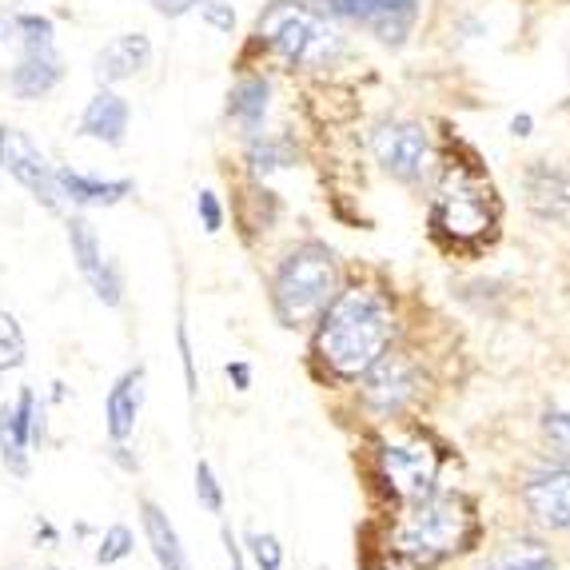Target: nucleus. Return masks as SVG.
Instances as JSON below:
<instances>
[{
	"mask_svg": "<svg viewBox=\"0 0 570 570\" xmlns=\"http://www.w3.org/2000/svg\"><path fill=\"white\" fill-rule=\"evenodd\" d=\"M200 4H204V20H208V24H216L219 32H232L236 12H232L228 0H200Z\"/></svg>",
	"mask_w": 570,
	"mask_h": 570,
	"instance_id": "obj_29",
	"label": "nucleus"
},
{
	"mask_svg": "<svg viewBox=\"0 0 570 570\" xmlns=\"http://www.w3.org/2000/svg\"><path fill=\"white\" fill-rule=\"evenodd\" d=\"M542 431L551 439V448H559L562 455H570V411H547Z\"/></svg>",
	"mask_w": 570,
	"mask_h": 570,
	"instance_id": "obj_27",
	"label": "nucleus"
},
{
	"mask_svg": "<svg viewBox=\"0 0 570 570\" xmlns=\"http://www.w3.org/2000/svg\"><path fill=\"white\" fill-rule=\"evenodd\" d=\"M475 534V514L463 494H428L395 527V551L419 570L439 567L451 554L466 551Z\"/></svg>",
	"mask_w": 570,
	"mask_h": 570,
	"instance_id": "obj_2",
	"label": "nucleus"
},
{
	"mask_svg": "<svg viewBox=\"0 0 570 570\" xmlns=\"http://www.w3.org/2000/svg\"><path fill=\"white\" fill-rule=\"evenodd\" d=\"M371 153L383 164V171H391L395 180H407V184L423 180L431 168V140H428V132L411 120H395V124L375 128Z\"/></svg>",
	"mask_w": 570,
	"mask_h": 570,
	"instance_id": "obj_7",
	"label": "nucleus"
},
{
	"mask_svg": "<svg viewBox=\"0 0 570 570\" xmlns=\"http://www.w3.org/2000/svg\"><path fill=\"white\" fill-rule=\"evenodd\" d=\"M435 228L443 236H451L455 244H471L491 228V208H487V196L466 180H448L443 191L435 196Z\"/></svg>",
	"mask_w": 570,
	"mask_h": 570,
	"instance_id": "obj_8",
	"label": "nucleus"
},
{
	"mask_svg": "<svg viewBox=\"0 0 570 570\" xmlns=\"http://www.w3.org/2000/svg\"><path fill=\"white\" fill-rule=\"evenodd\" d=\"M200 4V0H153V9L160 12V17H184V12H191Z\"/></svg>",
	"mask_w": 570,
	"mask_h": 570,
	"instance_id": "obj_31",
	"label": "nucleus"
},
{
	"mask_svg": "<svg viewBox=\"0 0 570 570\" xmlns=\"http://www.w3.org/2000/svg\"><path fill=\"white\" fill-rule=\"evenodd\" d=\"M259 37L295 68H327L343 52L340 32L320 12H312L307 4H295V0H276L259 17Z\"/></svg>",
	"mask_w": 570,
	"mask_h": 570,
	"instance_id": "obj_4",
	"label": "nucleus"
},
{
	"mask_svg": "<svg viewBox=\"0 0 570 570\" xmlns=\"http://www.w3.org/2000/svg\"><path fill=\"white\" fill-rule=\"evenodd\" d=\"M132 554V531L128 527H108L105 531V539H100V547H96V562L100 567H108V562H120V559H128Z\"/></svg>",
	"mask_w": 570,
	"mask_h": 570,
	"instance_id": "obj_24",
	"label": "nucleus"
},
{
	"mask_svg": "<svg viewBox=\"0 0 570 570\" xmlns=\"http://www.w3.org/2000/svg\"><path fill=\"white\" fill-rule=\"evenodd\" d=\"M267 96H272V85L264 77H244L228 96V116L244 128L247 136H256L267 120Z\"/></svg>",
	"mask_w": 570,
	"mask_h": 570,
	"instance_id": "obj_19",
	"label": "nucleus"
},
{
	"mask_svg": "<svg viewBox=\"0 0 570 570\" xmlns=\"http://www.w3.org/2000/svg\"><path fill=\"white\" fill-rule=\"evenodd\" d=\"M335 295H340V264H335L332 247L304 244L279 264L276 284H272V304L284 327H304L327 312Z\"/></svg>",
	"mask_w": 570,
	"mask_h": 570,
	"instance_id": "obj_3",
	"label": "nucleus"
},
{
	"mask_svg": "<svg viewBox=\"0 0 570 570\" xmlns=\"http://www.w3.org/2000/svg\"><path fill=\"white\" fill-rule=\"evenodd\" d=\"M363 380H367L363 383V400L380 411V415L403 411L419 395V387H423L415 363H411L407 355H387V352L363 371Z\"/></svg>",
	"mask_w": 570,
	"mask_h": 570,
	"instance_id": "obj_10",
	"label": "nucleus"
},
{
	"mask_svg": "<svg viewBox=\"0 0 570 570\" xmlns=\"http://www.w3.org/2000/svg\"><path fill=\"white\" fill-rule=\"evenodd\" d=\"M153 65V45L144 32H124L112 45H105L96 52V80L100 85H116V80H128L136 72Z\"/></svg>",
	"mask_w": 570,
	"mask_h": 570,
	"instance_id": "obj_14",
	"label": "nucleus"
},
{
	"mask_svg": "<svg viewBox=\"0 0 570 570\" xmlns=\"http://www.w3.org/2000/svg\"><path fill=\"white\" fill-rule=\"evenodd\" d=\"M0 168L9 171L12 180L24 184V188L37 196L45 208L57 212L60 208V191H57V176H52V164L40 156V148L17 128H0Z\"/></svg>",
	"mask_w": 570,
	"mask_h": 570,
	"instance_id": "obj_9",
	"label": "nucleus"
},
{
	"mask_svg": "<svg viewBox=\"0 0 570 570\" xmlns=\"http://www.w3.org/2000/svg\"><path fill=\"white\" fill-rule=\"evenodd\" d=\"M68 247H72V259H77L85 284L96 292V299H100V304H108V307H120V299H124L120 272H116V267L105 259L92 224H85V219H72V224H68Z\"/></svg>",
	"mask_w": 570,
	"mask_h": 570,
	"instance_id": "obj_11",
	"label": "nucleus"
},
{
	"mask_svg": "<svg viewBox=\"0 0 570 570\" xmlns=\"http://www.w3.org/2000/svg\"><path fill=\"white\" fill-rule=\"evenodd\" d=\"M439 451L431 448L428 439H395V443H383L380 451V471L387 479L391 494L400 503H423L428 494H435L439 483Z\"/></svg>",
	"mask_w": 570,
	"mask_h": 570,
	"instance_id": "obj_5",
	"label": "nucleus"
},
{
	"mask_svg": "<svg viewBox=\"0 0 570 570\" xmlns=\"http://www.w3.org/2000/svg\"><path fill=\"white\" fill-rule=\"evenodd\" d=\"M24 363V335L9 312H0V371L20 367Z\"/></svg>",
	"mask_w": 570,
	"mask_h": 570,
	"instance_id": "obj_23",
	"label": "nucleus"
},
{
	"mask_svg": "<svg viewBox=\"0 0 570 570\" xmlns=\"http://www.w3.org/2000/svg\"><path fill=\"white\" fill-rule=\"evenodd\" d=\"M196 212H200V219H204V232L216 236V232L224 228V208H219L216 191H200V196H196Z\"/></svg>",
	"mask_w": 570,
	"mask_h": 570,
	"instance_id": "obj_28",
	"label": "nucleus"
},
{
	"mask_svg": "<svg viewBox=\"0 0 570 570\" xmlns=\"http://www.w3.org/2000/svg\"><path fill=\"white\" fill-rule=\"evenodd\" d=\"M60 77H65V65H60L57 48L52 45L20 48L17 68L9 72V88L20 96V100H40V96H48L60 85Z\"/></svg>",
	"mask_w": 570,
	"mask_h": 570,
	"instance_id": "obj_13",
	"label": "nucleus"
},
{
	"mask_svg": "<svg viewBox=\"0 0 570 570\" xmlns=\"http://www.w3.org/2000/svg\"><path fill=\"white\" fill-rule=\"evenodd\" d=\"M140 519H144V534H148V547H153L156 562H160L164 570H191L188 551L180 547V534H176V527H171L168 514H164L156 503L144 499Z\"/></svg>",
	"mask_w": 570,
	"mask_h": 570,
	"instance_id": "obj_18",
	"label": "nucleus"
},
{
	"mask_svg": "<svg viewBox=\"0 0 570 570\" xmlns=\"http://www.w3.org/2000/svg\"><path fill=\"white\" fill-rule=\"evenodd\" d=\"M491 570H554V559L539 539H514L494 554Z\"/></svg>",
	"mask_w": 570,
	"mask_h": 570,
	"instance_id": "obj_21",
	"label": "nucleus"
},
{
	"mask_svg": "<svg viewBox=\"0 0 570 570\" xmlns=\"http://www.w3.org/2000/svg\"><path fill=\"white\" fill-rule=\"evenodd\" d=\"M247 164H252V171H256V176L292 168V164H295V144L287 140V136L256 132V136H252V144H247Z\"/></svg>",
	"mask_w": 570,
	"mask_h": 570,
	"instance_id": "obj_20",
	"label": "nucleus"
},
{
	"mask_svg": "<svg viewBox=\"0 0 570 570\" xmlns=\"http://www.w3.org/2000/svg\"><path fill=\"white\" fill-rule=\"evenodd\" d=\"M128 100L116 92H96L92 100H88L85 116H80V136H88V140H100V144H124V132H128Z\"/></svg>",
	"mask_w": 570,
	"mask_h": 570,
	"instance_id": "obj_15",
	"label": "nucleus"
},
{
	"mask_svg": "<svg viewBox=\"0 0 570 570\" xmlns=\"http://www.w3.org/2000/svg\"><path fill=\"white\" fill-rule=\"evenodd\" d=\"M57 191L65 200L80 204V208H112L124 196H132V180H92L72 168H57Z\"/></svg>",
	"mask_w": 570,
	"mask_h": 570,
	"instance_id": "obj_17",
	"label": "nucleus"
},
{
	"mask_svg": "<svg viewBox=\"0 0 570 570\" xmlns=\"http://www.w3.org/2000/svg\"><path fill=\"white\" fill-rule=\"evenodd\" d=\"M247 551H252V559H256L259 570H279V562H284V551H279L276 534H247Z\"/></svg>",
	"mask_w": 570,
	"mask_h": 570,
	"instance_id": "obj_26",
	"label": "nucleus"
},
{
	"mask_svg": "<svg viewBox=\"0 0 570 570\" xmlns=\"http://www.w3.org/2000/svg\"><path fill=\"white\" fill-rule=\"evenodd\" d=\"M511 132L514 136H527V132H531V116H514V120H511Z\"/></svg>",
	"mask_w": 570,
	"mask_h": 570,
	"instance_id": "obj_34",
	"label": "nucleus"
},
{
	"mask_svg": "<svg viewBox=\"0 0 570 570\" xmlns=\"http://www.w3.org/2000/svg\"><path fill=\"white\" fill-rule=\"evenodd\" d=\"M176 340H180V360H184V380H188V391L196 395V363H191V343H188V327L180 324V332H176Z\"/></svg>",
	"mask_w": 570,
	"mask_h": 570,
	"instance_id": "obj_30",
	"label": "nucleus"
},
{
	"mask_svg": "<svg viewBox=\"0 0 570 570\" xmlns=\"http://www.w3.org/2000/svg\"><path fill=\"white\" fill-rule=\"evenodd\" d=\"M0 40H4V20H0Z\"/></svg>",
	"mask_w": 570,
	"mask_h": 570,
	"instance_id": "obj_35",
	"label": "nucleus"
},
{
	"mask_svg": "<svg viewBox=\"0 0 570 570\" xmlns=\"http://www.w3.org/2000/svg\"><path fill=\"white\" fill-rule=\"evenodd\" d=\"M224 542H228V559H232V570H244V554H239L236 539H232V531H224Z\"/></svg>",
	"mask_w": 570,
	"mask_h": 570,
	"instance_id": "obj_33",
	"label": "nucleus"
},
{
	"mask_svg": "<svg viewBox=\"0 0 570 570\" xmlns=\"http://www.w3.org/2000/svg\"><path fill=\"white\" fill-rule=\"evenodd\" d=\"M196 494H200V507L212 514L224 511V491L216 483V471L208 463H196Z\"/></svg>",
	"mask_w": 570,
	"mask_h": 570,
	"instance_id": "obj_25",
	"label": "nucleus"
},
{
	"mask_svg": "<svg viewBox=\"0 0 570 570\" xmlns=\"http://www.w3.org/2000/svg\"><path fill=\"white\" fill-rule=\"evenodd\" d=\"M527 511L534 514V523L551 527V531H570V466H539L523 487Z\"/></svg>",
	"mask_w": 570,
	"mask_h": 570,
	"instance_id": "obj_12",
	"label": "nucleus"
},
{
	"mask_svg": "<svg viewBox=\"0 0 570 570\" xmlns=\"http://www.w3.org/2000/svg\"><path fill=\"white\" fill-rule=\"evenodd\" d=\"M228 380L236 383V391H247L252 387V367L247 363H228Z\"/></svg>",
	"mask_w": 570,
	"mask_h": 570,
	"instance_id": "obj_32",
	"label": "nucleus"
},
{
	"mask_svg": "<svg viewBox=\"0 0 570 570\" xmlns=\"http://www.w3.org/2000/svg\"><path fill=\"white\" fill-rule=\"evenodd\" d=\"M320 4L332 17L363 24L371 37H380L391 48H400L411 37L419 17V0H320Z\"/></svg>",
	"mask_w": 570,
	"mask_h": 570,
	"instance_id": "obj_6",
	"label": "nucleus"
},
{
	"mask_svg": "<svg viewBox=\"0 0 570 570\" xmlns=\"http://www.w3.org/2000/svg\"><path fill=\"white\" fill-rule=\"evenodd\" d=\"M395 335V315L387 299L367 287L340 292L320 315V335H315V352L340 380H360L371 363L391 347Z\"/></svg>",
	"mask_w": 570,
	"mask_h": 570,
	"instance_id": "obj_1",
	"label": "nucleus"
},
{
	"mask_svg": "<svg viewBox=\"0 0 570 570\" xmlns=\"http://www.w3.org/2000/svg\"><path fill=\"white\" fill-rule=\"evenodd\" d=\"M4 32H12V40H17L20 48H45L52 45V20L40 17V12H17V17L4 24Z\"/></svg>",
	"mask_w": 570,
	"mask_h": 570,
	"instance_id": "obj_22",
	"label": "nucleus"
},
{
	"mask_svg": "<svg viewBox=\"0 0 570 570\" xmlns=\"http://www.w3.org/2000/svg\"><path fill=\"white\" fill-rule=\"evenodd\" d=\"M144 371H128L116 380V387L108 391L105 400V419H108V439L112 443H128L136 431V415H140V400H144Z\"/></svg>",
	"mask_w": 570,
	"mask_h": 570,
	"instance_id": "obj_16",
	"label": "nucleus"
}]
</instances>
